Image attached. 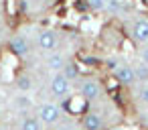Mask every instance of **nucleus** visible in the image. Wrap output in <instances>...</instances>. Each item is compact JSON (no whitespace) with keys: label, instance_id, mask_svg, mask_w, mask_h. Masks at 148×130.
Returning <instances> with one entry per match:
<instances>
[{"label":"nucleus","instance_id":"f257e3e1","mask_svg":"<svg viewBox=\"0 0 148 130\" xmlns=\"http://www.w3.org/2000/svg\"><path fill=\"white\" fill-rule=\"evenodd\" d=\"M79 94L85 102H95L103 96V83L99 77H93V75H87V77H81L79 79Z\"/></svg>","mask_w":148,"mask_h":130},{"label":"nucleus","instance_id":"f03ea898","mask_svg":"<svg viewBox=\"0 0 148 130\" xmlns=\"http://www.w3.org/2000/svg\"><path fill=\"white\" fill-rule=\"evenodd\" d=\"M35 114L39 116V120H41L45 126H55V124L61 120V116H63L61 108H59L55 102H43V104H39Z\"/></svg>","mask_w":148,"mask_h":130},{"label":"nucleus","instance_id":"7ed1b4c3","mask_svg":"<svg viewBox=\"0 0 148 130\" xmlns=\"http://www.w3.org/2000/svg\"><path fill=\"white\" fill-rule=\"evenodd\" d=\"M51 94H53L55 98L67 100V98L73 94V81L67 79V77L63 75V71L53 73V77H51Z\"/></svg>","mask_w":148,"mask_h":130},{"label":"nucleus","instance_id":"20e7f679","mask_svg":"<svg viewBox=\"0 0 148 130\" xmlns=\"http://www.w3.org/2000/svg\"><path fill=\"white\" fill-rule=\"evenodd\" d=\"M37 49L41 51V53H51V51H55L57 49V45H59V37H57V33L53 31V29H41L39 33H37Z\"/></svg>","mask_w":148,"mask_h":130},{"label":"nucleus","instance_id":"39448f33","mask_svg":"<svg viewBox=\"0 0 148 130\" xmlns=\"http://www.w3.org/2000/svg\"><path fill=\"white\" fill-rule=\"evenodd\" d=\"M130 39L136 45H146L148 43V17H138L130 25Z\"/></svg>","mask_w":148,"mask_h":130},{"label":"nucleus","instance_id":"423d86ee","mask_svg":"<svg viewBox=\"0 0 148 130\" xmlns=\"http://www.w3.org/2000/svg\"><path fill=\"white\" fill-rule=\"evenodd\" d=\"M112 75H114V79H116L120 85H124V87H132V85L138 83V81H136V73H134V65L128 63V61H124L116 71H112Z\"/></svg>","mask_w":148,"mask_h":130},{"label":"nucleus","instance_id":"0eeeda50","mask_svg":"<svg viewBox=\"0 0 148 130\" xmlns=\"http://www.w3.org/2000/svg\"><path fill=\"white\" fill-rule=\"evenodd\" d=\"M8 47H10V53L16 55V57H27L31 53V39L25 35V33H16L10 37L8 41Z\"/></svg>","mask_w":148,"mask_h":130},{"label":"nucleus","instance_id":"6e6552de","mask_svg":"<svg viewBox=\"0 0 148 130\" xmlns=\"http://www.w3.org/2000/svg\"><path fill=\"white\" fill-rule=\"evenodd\" d=\"M81 128L83 130H106L108 128V122H106V118H103L101 112L89 110V112H85V116L81 120Z\"/></svg>","mask_w":148,"mask_h":130},{"label":"nucleus","instance_id":"1a4fd4ad","mask_svg":"<svg viewBox=\"0 0 148 130\" xmlns=\"http://www.w3.org/2000/svg\"><path fill=\"white\" fill-rule=\"evenodd\" d=\"M65 63H67V57H65L61 51H57V49H55V51L47 53L43 67H45L47 71H51V73H59V71H63Z\"/></svg>","mask_w":148,"mask_h":130},{"label":"nucleus","instance_id":"9d476101","mask_svg":"<svg viewBox=\"0 0 148 130\" xmlns=\"http://www.w3.org/2000/svg\"><path fill=\"white\" fill-rule=\"evenodd\" d=\"M14 85L21 94H31L35 89V79L31 73H18L16 79H14Z\"/></svg>","mask_w":148,"mask_h":130},{"label":"nucleus","instance_id":"9b49d317","mask_svg":"<svg viewBox=\"0 0 148 130\" xmlns=\"http://www.w3.org/2000/svg\"><path fill=\"white\" fill-rule=\"evenodd\" d=\"M43 126H45V124L39 120L37 114H29V116H25L23 122H21V130H43Z\"/></svg>","mask_w":148,"mask_h":130},{"label":"nucleus","instance_id":"f8f14e48","mask_svg":"<svg viewBox=\"0 0 148 130\" xmlns=\"http://www.w3.org/2000/svg\"><path fill=\"white\" fill-rule=\"evenodd\" d=\"M63 75L67 79H71V81H79L81 79V69H79V65L75 61H67L65 67H63Z\"/></svg>","mask_w":148,"mask_h":130},{"label":"nucleus","instance_id":"ddd939ff","mask_svg":"<svg viewBox=\"0 0 148 130\" xmlns=\"http://www.w3.org/2000/svg\"><path fill=\"white\" fill-rule=\"evenodd\" d=\"M134 65V73H136V81L138 83H148V65L138 61V63H132Z\"/></svg>","mask_w":148,"mask_h":130},{"label":"nucleus","instance_id":"4468645a","mask_svg":"<svg viewBox=\"0 0 148 130\" xmlns=\"http://www.w3.org/2000/svg\"><path fill=\"white\" fill-rule=\"evenodd\" d=\"M126 10V4H124V0H108V14H114V17H118V14H122Z\"/></svg>","mask_w":148,"mask_h":130},{"label":"nucleus","instance_id":"2eb2a0df","mask_svg":"<svg viewBox=\"0 0 148 130\" xmlns=\"http://www.w3.org/2000/svg\"><path fill=\"white\" fill-rule=\"evenodd\" d=\"M87 6L93 12H106L108 10V0H87Z\"/></svg>","mask_w":148,"mask_h":130},{"label":"nucleus","instance_id":"dca6fc26","mask_svg":"<svg viewBox=\"0 0 148 130\" xmlns=\"http://www.w3.org/2000/svg\"><path fill=\"white\" fill-rule=\"evenodd\" d=\"M138 102L142 106L148 108V83H140V89H138Z\"/></svg>","mask_w":148,"mask_h":130},{"label":"nucleus","instance_id":"f3484780","mask_svg":"<svg viewBox=\"0 0 148 130\" xmlns=\"http://www.w3.org/2000/svg\"><path fill=\"white\" fill-rule=\"evenodd\" d=\"M31 98L27 96V94H21V96H16V106L21 108V110H29L31 108Z\"/></svg>","mask_w":148,"mask_h":130},{"label":"nucleus","instance_id":"a211bd4d","mask_svg":"<svg viewBox=\"0 0 148 130\" xmlns=\"http://www.w3.org/2000/svg\"><path fill=\"white\" fill-rule=\"evenodd\" d=\"M122 63H124V61H122L120 57H108V59H106V67H108V71H116Z\"/></svg>","mask_w":148,"mask_h":130},{"label":"nucleus","instance_id":"6ab92c4d","mask_svg":"<svg viewBox=\"0 0 148 130\" xmlns=\"http://www.w3.org/2000/svg\"><path fill=\"white\" fill-rule=\"evenodd\" d=\"M138 57H140L142 63L148 65V43L146 45H138Z\"/></svg>","mask_w":148,"mask_h":130},{"label":"nucleus","instance_id":"aec40b11","mask_svg":"<svg viewBox=\"0 0 148 130\" xmlns=\"http://www.w3.org/2000/svg\"><path fill=\"white\" fill-rule=\"evenodd\" d=\"M55 130H75L73 126H69V124H63V126H57Z\"/></svg>","mask_w":148,"mask_h":130}]
</instances>
